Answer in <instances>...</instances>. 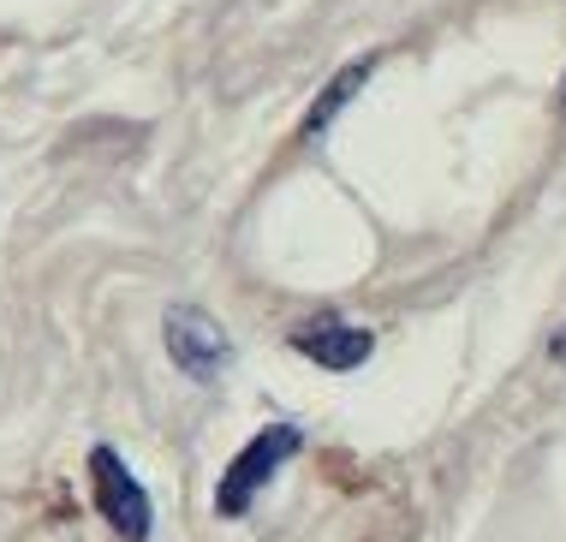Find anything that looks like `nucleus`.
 I'll return each mask as SVG.
<instances>
[{
	"mask_svg": "<svg viewBox=\"0 0 566 542\" xmlns=\"http://www.w3.org/2000/svg\"><path fill=\"white\" fill-rule=\"evenodd\" d=\"M298 447H304V429H298V424H269V429H256V436L233 454V465L221 471L216 513H221V519L251 513V501L274 483V477H281V465L293 459Z\"/></svg>",
	"mask_w": 566,
	"mask_h": 542,
	"instance_id": "1",
	"label": "nucleus"
},
{
	"mask_svg": "<svg viewBox=\"0 0 566 542\" xmlns=\"http://www.w3.org/2000/svg\"><path fill=\"white\" fill-rule=\"evenodd\" d=\"M90 483H96V513L108 519V531L119 542H149L156 507H149V489L137 483V471L114 454V447H96V454H90Z\"/></svg>",
	"mask_w": 566,
	"mask_h": 542,
	"instance_id": "2",
	"label": "nucleus"
},
{
	"mask_svg": "<svg viewBox=\"0 0 566 542\" xmlns=\"http://www.w3.org/2000/svg\"><path fill=\"white\" fill-rule=\"evenodd\" d=\"M161 340H167V358L186 369L191 382H216V376H227V364H233V340H227V329L197 304L167 310Z\"/></svg>",
	"mask_w": 566,
	"mask_h": 542,
	"instance_id": "3",
	"label": "nucleus"
},
{
	"mask_svg": "<svg viewBox=\"0 0 566 542\" xmlns=\"http://www.w3.org/2000/svg\"><path fill=\"white\" fill-rule=\"evenodd\" d=\"M293 352H304L323 369H358L376 352V340H370V329H352L340 316H316L311 329H293Z\"/></svg>",
	"mask_w": 566,
	"mask_h": 542,
	"instance_id": "4",
	"label": "nucleus"
},
{
	"mask_svg": "<svg viewBox=\"0 0 566 542\" xmlns=\"http://www.w3.org/2000/svg\"><path fill=\"white\" fill-rule=\"evenodd\" d=\"M370 72H376V54H364V60H352V66L334 72L328 84H323V96L311 102V114H304V137H323L334 119H340V107L358 96L364 84H370Z\"/></svg>",
	"mask_w": 566,
	"mask_h": 542,
	"instance_id": "5",
	"label": "nucleus"
},
{
	"mask_svg": "<svg viewBox=\"0 0 566 542\" xmlns=\"http://www.w3.org/2000/svg\"><path fill=\"white\" fill-rule=\"evenodd\" d=\"M560 114H566V84H560Z\"/></svg>",
	"mask_w": 566,
	"mask_h": 542,
	"instance_id": "6",
	"label": "nucleus"
}]
</instances>
